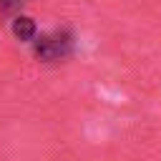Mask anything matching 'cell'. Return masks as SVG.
Segmentation results:
<instances>
[{
    "instance_id": "1",
    "label": "cell",
    "mask_w": 161,
    "mask_h": 161,
    "mask_svg": "<svg viewBox=\"0 0 161 161\" xmlns=\"http://www.w3.org/2000/svg\"><path fill=\"white\" fill-rule=\"evenodd\" d=\"M73 33L70 30H53V33H43V35H35L33 40V55L43 63H55V60H63L73 53Z\"/></svg>"
},
{
    "instance_id": "2",
    "label": "cell",
    "mask_w": 161,
    "mask_h": 161,
    "mask_svg": "<svg viewBox=\"0 0 161 161\" xmlns=\"http://www.w3.org/2000/svg\"><path fill=\"white\" fill-rule=\"evenodd\" d=\"M10 30H13V35H15L18 40H23V43H33L35 35H38V25H35V20L28 18V15H15Z\"/></svg>"
},
{
    "instance_id": "3",
    "label": "cell",
    "mask_w": 161,
    "mask_h": 161,
    "mask_svg": "<svg viewBox=\"0 0 161 161\" xmlns=\"http://www.w3.org/2000/svg\"><path fill=\"white\" fill-rule=\"evenodd\" d=\"M20 3L23 0H0V13H13L20 8Z\"/></svg>"
}]
</instances>
